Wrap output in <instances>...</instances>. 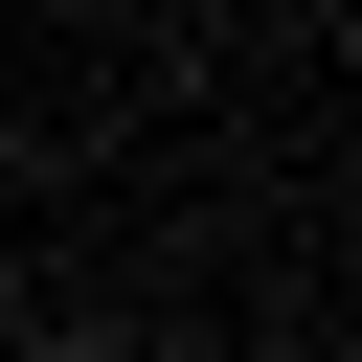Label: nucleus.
Here are the masks:
<instances>
[{
  "instance_id": "nucleus-1",
  "label": "nucleus",
  "mask_w": 362,
  "mask_h": 362,
  "mask_svg": "<svg viewBox=\"0 0 362 362\" xmlns=\"http://www.w3.org/2000/svg\"><path fill=\"white\" fill-rule=\"evenodd\" d=\"M23 362H136V339H113V317H23Z\"/></svg>"
}]
</instances>
